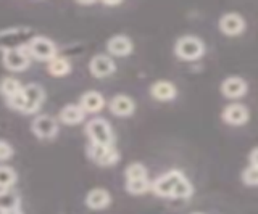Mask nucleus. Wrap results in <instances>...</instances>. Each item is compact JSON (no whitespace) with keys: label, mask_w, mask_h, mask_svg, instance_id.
<instances>
[{"label":"nucleus","mask_w":258,"mask_h":214,"mask_svg":"<svg viewBox=\"0 0 258 214\" xmlns=\"http://www.w3.org/2000/svg\"><path fill=\"white\" fill-rule=\"evenodd\" d=\"M86 134L89 137V144L102 145V147H115V132L107 120L95 116L86 124Z\"/></svg>","instance_id":"obj_1"},{"label":"nucleus","mask_w":258,"mask_h":214,"mask_svg":"<svg viewBox=\"0 0 258 214\" xmlns=\"http://www.w3.org/2000/svg\"><path fill=\"white\" fill-rule=\"evenodd\" d=\"M205 44L197 36H182L174 44V55L184 61H196L204 57Z\"/></svg>","instance_id":"obj_2"},{"label":"nucleus","mask_w":258,"mask_h":214,"mask_svg":"<svg viewBox=\"0 0 258 214\" xmlns=\"http://www.w3.org/2000/svg\"><path fill=\"white\" fill-rule=\"evenodd\" d=\"M34 31L29 28L16 26L0 31V50H10V49H23L29 44V41L34 37Z\"/></svg>","instance_id":"obj_3"},{"label":"nucleus","mask_w":258,"mask_h":214,"mask_svg":"<svg viewBox=\"0 0 258 214\" xmlns=\"http://www.w3.org/2000/svg\"><path fill=\"white\" fill-rule=\"evenodd\" d=\"M24 49H26L31 60L34 58L39 61H50L58 55L56 45L45 36H34Z\"/></svg>","instance_id":"obj_4"},{"label":"nucleus","mask_w":258,"mask_h":214,"mask_svg":"<svg viewBox=\"0 0 258 214\" xmlns=\"http://www.w3.org/2000/svg\"><path fill=\"white\" fill-rule=\"evenodd\" d=\"M87 156L92 163L102 168H111L119 161V152L116 147H102V145H87Z\"/></svg>","instance_id":"obj_5"},{"label":"nucleus","mask_w":258,"mask_h":214,"mask_svg":"<svg viewBox=\"0 0 258 214\" xmlns=\"http://www.w3.org/2000/svg\"><path fill=\"white\" fill-rule=\"evenodd\" d=\"M23 93H24V108L23 115H36L42 103L45 101V90L44 87L37 82H31L23 85Z\"/></svg>","instance_id":"obj_6"},{"label":"nucleus","mask_w":258,"mask_h":214,"mask_svg":"<svg viewBox=\"0 0 258 214\" xmlns=\"http://www.w3.org/2000/svg\"><path fill=\"white\" fill-rule=\"evenodd\" d=\"M31 131L40 140H52L58 134V121L50 115H37L31 123Z\"/></svg>","instance_id":"obj_7"},{"label":"nucleus","mask_w":258,"mask_h":214,"mask_svg":"<svg viewBox=\"0 0 258 214\" xmlns=\"http://www.w3.org/2000/svg\"><path fill=\"white\" fill-rule=\"evenodd\" d=\"M184 174L179 169H171L166 174H161L155 180H150V190L160 198H171L173 187Z\"/></svg>","instance_id":"obj_8"},{"label":"nucleus","mask_w":258,"mask_h":214,"mask_svg":"<svg viewBox=\"0 0 258 214\" xmlns=\"http://www.w3.org/2000/svg\"><path fill=\"white\" fill-rule=\"evenodd\" d=\"M2 63L4 66L12 71V73H21L31 66V58L26 49H10L2 52Z\"/></svg>","instance_id":"obj_9"},{"label":"nucleus","mask_w":258,"mask_h":214,"mask_svg":"<svg viewBox=\"0 0 258 214\" xmlns=\"http://www.w3.org/2000/svg\"><path fill=\"white\" fill-rule=\"evenodd\" d=\"M89 71H91V74L97 79L108 77L116 71L115 60L107 53H97L91 58V61H89Z\"/></svg>","instance_id":"obj_10"},{"label":"nucleus","mask_w":258,"mask_h":214,"mask_svg":"<svg viewBox=\"0 0 258 214\" xmlns=\"http://www.w3.org/2000/svg\"><path fill=\"white\" fill-rule=\"evenodd\" d=\"M220 31L224 36H229V37H236L240 36L242 33L245 31L247 28V23L244 20V17L239 13H224L223 17L220 18Z\"/></svg>","instance_id":"obj_11"},{"label":"nucleus","mask_w":258,"mask_h":214,"mask_svg":"<svg viewBox=\"0 0 258 214\" xmlns=\"http://www.w3.org/2000/svg\"><path fill=\"white\" fill-rule=\"evenodd\" d=\"M221 120L229 126H244L250 120V112L242 103H229L223 110Z\"/></svg>","instance_id":"obj_12"},{"label":"nucleus","mask_w":258,"mask_h":214,"mask_svg":"<svg viewBox=\"0 0 258 214\" xmlns=\"http://www.w3.org/2000/svg\"><path fill=\"white\" fill-rule=\"evenodd\" d=\"M78 105L86 115H95V113L102 112V110L105 108V105H107V101H105V97L100 92L87 90L81 95Z\"/></svg>","instance_id":"obj_13"},{"label":"nucleus","mask_w":258,"mask_h":214,"mask_svg":"<svg viewBox=\"0 0 258 214\" xmlns=\"http://www.w3.org/2000/svg\"><path fill=\"white\" fill-rule=\"evenodd\" d=\"M247 90H248L247 82L239 76H229L221 82V93L229 100L242 98L244 95H247Z\"/></svg>","instance_id":"obj_14"},{"label":"nucleus","mask_w":258,"mask_h":214,"mask_svg":"<svg viewBox=\"0 0 258 214\" xmlns=\"http://www.w3.org/2000/svg\"><path fill=\"white\" fill-rule=\"evenodd\" d=\"M133 50H134V44L131 39L124 34L111 36L107 42V52L111 55V57L124 58L127 55H131Z\"/></svg>","instance_id":"obj_15"},{"label":"nucleus","mask_w":258,"mask_h":214,"mask_svg":"<svg viewBox=\"0 0 258 214\" xmlns=\"http://www.w3.org/2000/svg\"><path fill=\"white\" fill-rule=\"evenodd\" d=\"M107 105H108L110 113L119 118H127L136 112V101L129 97V95H124V93L115 95Z\"/></svg>","instance_id":"obj_16"},{"label":"nucleus","mask_w":258,"mask_h":214,"mask_svg":"<svg viewBox=\"0 0 258 214\" xmlns=\"http://www.w3.org/2000/svg\"><path fill=\"white\" fill-rule=\"evenodd\" d=\"M86 206L89 209L92 211H100L108 208L110 203H111V195L107 188H102V187H97L89 190L87 195H86Z\"/></svg>","instance_id":"obj_17"},{"label":"nucleus","mask_w":258,"mask_h":214,"mask_svg":"<svg viewBox=\"0 0 258 214\" xmlns=\"http://www.w3.org/2000/svg\"><path fill=\"white\" fill-rule=\"evenodd\" d=\"M150 95L158 101H171L177 97V89L169 81H157L150 85Z\"/></svg>","instance_id":"obj_18"},{"label":"nucleus","mask_w":258,"mask_h":214,"mask_svg":"<svg viewBox=\"0 0 258 214\" xmlns=\"http://www.w3.org/2000/svg\"><path fill=\"white\" fill-rule=\"evenodd\" d=\"M84 118H86V113L79 108V105H76V103L64 105L58 113V120L67 126H76L79 123H83Z\"/></svg>","instance_id":"obj_19"},{"label":"nucleus","mask_w":258,"mask_h":214,"mask_svg":"<svg viewBox=\"0 0 258 214\" xmlns=\"http://www.w3.org/2000/svg\"><path fill=\"white\" fill-rule=\"evenodd\" d=\"M47 71H48V74L53 77L68 76L71 73V63L64 57H58V55H56L55 58L47 61Z\"/></svg>","instance_id":"obj_20"},{"label":"nucleus","mask_w":258,"mask_h":214,"mask_svg":"<svg viewBox=\"0 0 258 214\" xmlns=\"http://www.w3.org/2000/svg\"><path fill=\"white\" fill-rule=\"evenodd\" d=\"M194 195V185L190 184V180L182 176L179 180L176 182L171 192V198L173 200H187Z\"/></svg>","instance_id":"obj_21"},{"label":"nucleus","mask_w":258,"mask_h":214,"mask_svg":"<svg viewBox=\"0 0 258 214\" xmlns=\"http://www.w3.org/2000/svg\"><path fill=\"white\" fill-rule=\"evenodd\" d=\"M21 198L13 190H2L0 192V212L20 208Z\"/></svg>","instance_id":"obj_22"},{"label":"nucleus","mask_w":258,"mask_h":214,"mask_svg":"<svg viewBox=\"0 0 258 214\" xmlns=\"http://www.w3.org/2000/svg\"><path fill=\"white\" fill-rule=\"evenodd\" d=\"M16 180H18V174L15 172V169L10 166L0 164V192L2 190H12Z\"/></svg>","instance_id":"obj_23"},{"label":"nucleus","mask_w":258,"mask_h":214,"mask_svg":"<svg viewBox=\"0 0 258 214\" xmlns=\"http://www.w3.org/2000/svg\"><path fill=\"white\" fill-rule=\"evenodd\" d=\"M21 89H23V84L16 77L7 76L0 81V95H2L5 100L10 98L12 95H15L16 92H20Z\"/></svg>","instance_id":"obj_24"},{"label":"nucleus","mask_w":258,"mask_h":214,"mask_svg":"<svg viewBox=\"0 0 258 214\" xmlns=\"http://www.w3.org/2000/svg\"><path fill=\"white\" fill-rule=\"evenodd\" d=\"M124 177L126 180H134V179H147L149 171L142 163H131L126 166L124 169Z\"/></svg>","instance_id":"obj_25"},{"label":"nucleus","mask_w":258,"mask_h":214,"mask_svg":"<svg viewBox=\"0 0 258 214\" xmlns=\"http://www.w3.org/2000/svg\"><path fill=\"white\" fill-rule=\"evenodd\" d=\"M150 190V180L147 179H134L126 180V192L131 195H142Z\"/></svg>","instance_id":"obj_26"},{"label":"nucleus","mask_w":258,"mask_h":214,"mask_svg":"<svg viewBox=\"0 0 258 214\" xmlns=\"http://www.w3.org/2000/svg\"><path fill=\"white\" fill-rule=\"evenodd\" d=\"M240 179H242V184H244V185L255 187L258 184V169L252 168V166H247V168L242 171Z\"/></svg>","instance_id":"obj_27"},{"label":"nucleus","mask_w":258,"mask_h":214,"mask_svg":"<svg viewBox=\"0 0 258 214\" xmlns=\"http://www.w3.org/2000/svg\"><path fill=\"white\" fill-rule=\"evenodd\" d=\"M7 105L10 106L12 110H15V112H23L24 108V93H23V89L20 92H16L15 95H12L10 98H7Z\"/></svg>","instance_id":"obj_28"},{"label":"nucleus","mask_w":258,"mask_h":214,"mask_svg":"<svg viewBox=\"0 0 258 214\" xmlns=\"http://www.w3.org/2000/svg\"><path fill=\"white\" fill-rule=\"evenodd\" d=\"M15 153V150L12 147L10 142H7V140H0V163H4V161H8L10 158L13 156Z\"/></svg>","instance_id":"obj_29"},{"label":"nucleus","mask_w":258,"mask_h":214,"mask_svg":"<svg viewBox=\"0 0 258 214\" xmlns=\"http://www.w3.org/2000/svg\"><path fill=\"white\" fill-rule=\"evenodd\" d=\"M250 166L252 168H256L258 163H256V147L252 148V152H250Z\"/></svg>","instance_id":"obj_30"},{"label":"nucleus","mask_w":258,"mask_h":214,"mask_svg":"<svg viewBox=\"0 0 258 214\" xmlns=\"http://www.w3.org/2000/svg\"><path fill=\"white\" fill-rule=\"evenodd\" d=\"M0 214H23V212H21V208H16V209H10V211H4Z\"/></svg>","instance_id":"obj_31"},{"label":"nucleus","mask_w":258,"mask_h":214,"mask_svg":"<svg viewBox=\"0 0 258 214\" xmlns=\"http://www.w3.org/2000/svg\"><path fill=\"white\" fill-rule=\"evenodd\" d=\"M105 7H116V5H121V2H103Z\"/></svg>","instance_id":"obj_32"},{"label":"nucleus","mask_w":258,"mask_h":214,"mask_svg":"<svg viewBox=\"0 0 258 214\" xmlns=\"http://www.w3.org/2000/svg\"><path fill=\"white\" fill-rule=\"evenodd\" d=\"M190 214H205V212H200V211H196V212H190Z\"/></svg>","instance_id":"obj_33"}]
</instances>
